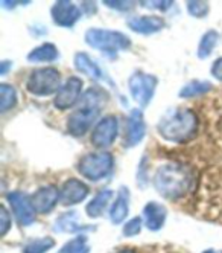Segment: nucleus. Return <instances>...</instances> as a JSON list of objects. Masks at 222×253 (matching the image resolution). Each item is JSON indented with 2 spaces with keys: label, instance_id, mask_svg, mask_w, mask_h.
I'll return each instance as SVG.
<instances>
[{
  "label": "nucleus",
  "instance_id": "20",
  "mask_svg": "<svg viewBox=\"0 0 222 253\" xmlns=\"http://www.w3.org/2000/svg\"><path fill=\"white\" fill-rule=\"evenodd\" d=\"M75 66L79 72H82V74H85L87 77L93 80H101L102 77L101 67L84 52H78L75 55Z\"/></svg>",
  "mask_w": 222,
  "mask_h": 253
},
{
  "label": "nucleus",
  "instance_id": "7",
  "mask_svg": "<svg viewBox=\"0 0 222 253\" xmlns=\"http://www.w3.org/2000/svg\"><path fill=\"white\" fill-rule=\"evenodd\" d=\"M157 83H158V80L154 75L145 74V72H136L128 81L129 93H131L133 99L140 107H146L154 98Z\"/></svg>",
  "mask_w": 222,
  "mask_h": 253
},
{
  "label": "nucleus",
  "instance_id": "27",
  "mask_svg": "<svg viewBox=\"0 0 222 253\" xmlns=\"http://www.w3.org/2000/svg\"><path fill=\"white\" fill-rule=\"evenodd\" d=\"M187 11L195 19H204L209 14V3L206 2H187Z\"/></svg>",
  "mask_w": 222,
  "mask_h": 253
},
{
  "label": "nucleus",
  "instance_id": "14",
  "mask_svg": "<svg viewBox=\"0 0 222 253\" xmlns=\"http://www.w3.org/2000/svg\"><path fill=\"white\" fill-rule=\"evenodd\" d=\"M58 200H60V191L53 185H47V186L40 188L31 197L32 208L35 212H38V213L50 212L55 206H57Z\"/></svg>",
  "mask_w": 222,
  "mask_h": 253
},
{
  "label": "nucleus",
  "instance_id": "24",
  "mask_svg": "<svg viewBox=\"0 0 222 253\" xmlns=\"http://www.w3.org/2000/svg\"><path fill=\"white\" fill-rule=\"evenodd\" d=\"M17 104V93L15 88L8 84L0 85V112L5 113L9 108H12Z\"/></svg>",
  "mask_w": 222,
  "mask_h": 253
},
{
  "label": "nucleus",
  "instance_id": "9",
  "mask_svg": "<svg viewBox=\"0 0 222 253\" xmlns=\"http://www.w3.org/2000/svg\"><path fill=\"white\" fill-rule=\"evenodd\" d=\"M81 90H82V81L78 77H70L64 85L60 88V92L55 96L53 105L58 110H67L73 107L81 99Z\"/></svg>",
  "mask_w": 222,
  "mask_h": 253
},
{
  "label": "nucleus",
  "instance_id": "22",
  "mask_svg": "<svg viewBox=\"0 0 222 253\" xmlns=\"http://www.w3.org/2000/svg\"><path fill=\"white\" fill-rule=\"evenodd\" d=\"M212 84L207 83V81H199V80H195V81H190L189 84L184 85L181 90H180V98H193V96H201L207 92L212 90Z\"/></svg>",
  "mask_w": 222,
  "mask_h": 253
},
{
  "label": "nucleus",
  "instance_id": "15",
  "mask_svg": "<svg viewBox=\"0 0 222 253\" xmlns=\"http://www.w3.org/2000/svg\"><path fill=\"white\" fill-rule=\"evenodd\" d=\"M128 28L142 35H151L164 28V22L160 17H136L128 20Z\"/></svg>",
  "mask_w": 222,
  "mask_h": 253
},
{
  "label": "nucleus",
  "instance_id": "18",
  "mask_svg": "<svg viewBox=\"0 0 222 253\" xmlns=\"http://www.w3.org/2000/svg\"><path fill=\"white\" fill-rule=\"evenodd\" d=\"M60 52L53 43H43L28 53L29 63H52L58 58Z\"/></svg>",
  "mask_w": 222,
  "mask_h": 253
},
{
  "label": "nucleus",
  "instance_id": "21",
  "mask_svg": "<svg viewBox=\"0 0 222 253\" xmlns=\"http://www.w3.org/2000/svg\"><path fill=\"white\" fill-rule=\"evenodd\" d=\"M219 42V34L213 29L207 31L204 35H202V39L199 42V46H198V58L204 60L207 58L210 53L213 52L215 46L218 44Z\"/></svg>",
  "mask_w": 222,
  "mask_h": 253
},
{
  "label": "nucleus",
  "instance_id": "29",
  "mask_svg": "<svg viewBox=\"0 0 222 253\" xmlns=\"http://www.w3.org/2000/svg\"><path fill=\"white\" fill-rule=\"evenodd\" d=\"M9 226H11V216L6 211L5 206L0 208V235L5 237L6 232L9 230Z\"/></svg>",
  "mask_w": 222,
  "mask_h": 253
},
{
  "label": "nucleus",
  "instance_id": "10",
  "mask_svg": "<svg viewBox=\"0 0 222 253\" xmlns=\"http://www.w3.org/2000/svg\"><path fill=\"white\" fill-rule=\"evenodd\" d=\"M8 203L15 215L17 221L22 226H29L34 223L35 220V211L32 208V203L28 198V195H25L23 192H9L8 194Z\"/></svg>",
  "mask_w": 222,
  "mask_h": 253
},
{
  "label": "nucleus",
  "instance_id": "32",
  "mask_svg": "<svg viewBox=\"0 0 222 253\" xmlns=\"http://www.w3.org/2000/svg\"><path fill=\"white\" fill-rule=\"evenodd\" d=\"M212 75H213L216 80L222 81V58H218V60L213 63V66H212Z\"/></svg>",
  "mask_w": 222,
  "mask_h": 253
},
{
  "label": "nucleus",
  "instance_id": "31",
  "mask_svg": "<svg viewBox=\"0 0 222 253\" xmlns=\"http://www.w3.org/2000/svg\"><path fill=\"white\" fill-rule=\"evenodd\" d=\"M142 5L143 6H148L149 9H160V11H168L172 5H174V2H142Z\"/></svg>",
  "mask_w": 222,
  "mask_h": 253
},
{
  "label": "nucleus",
  "instance_id": "19",
  "mask_svg": "<svg viewBox=\"0 0 222 253\" xmlns=\"http://www.w3.org/2000/svg\"><path fill=\"white\" fill-rule=\"evenodd\" d=\"M111 198H113V191L111 189H102L93 200H91L87 208H85V212L90 218H98V216L102 215V212L105 211V208L108 206V203L111 202Z\"/></svg>",
  "mask_w": 222,
  "mask_h": 253
},
{
  "label": "nucleus",
  "instance_id": "2",
  "mask_svg": "<svg viewBox=\"0 0 222 253\" xmlns=\"http://www.w3.org/2000/svg\"><path fill=\"white\" fill-rule=\"evenodd\" d=\"M107 101H108V95L102 88L98 87L88 88L81 96L78 108L69 116L67 121L69 133L75 137L84 136L91 128V125H93V122L102 112Z\"/></svg>",
  "mask_w": 222,
  "mask_h": 253
},
{
  "label": "nucleus",
  "instance_id": "30",
  "mask_svg": "<svg viewBox=\"0 0 222 253\" xmlns=\"http://www.w3.org/2000/svg\"><path fill=\"white\" fill-rule=\"evenodd\" d=\"M105 6L111 8V9H116V11H122V12H126L129 9L134 8V2H104Z\"/></svg>",
  "mask_w": 222,
  "mask_h": 253
},
{
  "label": "nucleus",
  "instance_id": "1",
  "mask_svg": "<svg viewBox=\"0 0 222 253\" xmlns=\"http://www.w3.org/2000/svg\"><path fill=\"white\" fill-rule=\"evenodd\" d=\"M193 172L183 164H164L154 175L155 189L166 200H178L186 195L193 186Z\"/></svg>",
  "mask_w": 222,
  "mask_h": 253
},
{
  "label": "nucleus",
  "instance_id": "8",
  "mask_svg": "<svg viewBox=\"0 0 222 253\" xmlns=\"http://www.w3.org/2000/svg\"><path fill=\"white\" fill-rule=\"evenodd\" d=\"M119 133V122L116 116H105L95 126L91 134V143L98 148H108L113 145Z\"/></svg>",
  "mask_w": 222,
  "mask_h": 253
},
{
  "label": "nucleus",
  "instance_id": "4",
  "mask_svg": "<svg viewBox=\"0 0 222 253\" xmlns=\"http://www.w3.org/2000/svg\"><path fill=\"white\" fill-rule=\"evenodd\" d=\"M84 39L88 46L101 52L110 53V55H116L117 52L126 50L131 46V40L125 34L117 31H108V29L91 28L85 32Z\"/></svg>",
  "mask_w": 222,
  "mask_h": 253
},
{
  "label": "nucleus",
  "instance_id": "35",
  "mask_svg": "<svg viewBox=\"0 0 222 253\" xmlns=\"http://www.w3.org/2000/svg\"><path fill=\"white\" fill-rule=\"evenodd\" d=\"M204 253H216V252H215V250H212V249H209V250H206Z\"/></svg>",
  "mask_w": 222,
  "mask_h": 253
},
{
  "label": "nucleus",
  "instance_id": "23",
  "mask_svg": "<svg viewBox=\"0 0 222 253\" xmlns=\"http://www.w3.org/2000/svg\"><path fill=\"white\" fill-rule=\"evenodd\" d=\"M81 229L82 227L78 223L76 213H72V212L61 215L57 220V223H55V230L57 232H78Z\"/></svg>",
  "mask_w": 222,
  "mask_h": 253
},
{
  "label": "nucleus",
  "instance_id": "6",
  "mask_svg": "<svg viewBox=\"0 0 222 253\" xmlns=\"http://www.w3.org/2000/svg\"><path fill=\"white\" fill-rule=\"evenodd\" d=\"M114 160L110 153H93L84 156L79 160L78 171L82 177L91 180V182H98V180L105 178L111 172Z\"/></svg>",
  "mask_w": 222,
  "mask_h": 253
},
{
  "label": "nucleus",
  "instance_id": "16",
  "mask_svg": "<svg viewBox=\"0 0 222 253\" xmlns=\"http://www.w3.org/2000/svg\"><path fill=\"white\" fill-rule=\"evenodd\" d=\"M143 220L149 230H160L166 221V209L164 206L149 202L143 208Z\"/></svg>",
  "mask_w": 222,
  "mask_h": 253
},
{
  "label": "nucleus",
  "instance_id": "11",
  "mask_svg": "<svg viewBox=\"0 0 222 253\" xmlns=\"http://www.w3.org/2000/svg\"><path fill=\"white\" fill-rule=\"evenodd\" d=\"M50 14L55 25H58L61 28H72L79 20L81 9L75 3L67 2V0H61V2H57L52 6Z\"/></svg>",
  "mask_w": 222,
  "mask_h": 253
},
{
  "label": "nucleus",
  "instance_id": "13",
  "mask_svg": "<svg viewBox=\"0 0 222 253\" xmlns=\"http://www.w3.org/2000/svg\"><path fill=\"white\" fill-rule=\"evenodd\" d=\"M88 195V186L78 178H69L60 191V202L64 206L78 205Z\"/></svg>",
  "mask_w": 222,
  "mask_h": 253
},
{
  "label": "nucleus",
  "instance_id": "28",
  "mask_svg": "<svg viewBox=\"0 0 222 253\" xmlns=\"http://www.w3.org/2000/svg\"><path fill=\"white\" fill-rule=\"evenodd\" d=\"M142 230V220L139 218V216H136V218L129 220L125 227H123V235L125 237H134V235H139Z\"/></svg>",
  "mask_w": 222,
  "mask_h": 253
},
{
  "label": "nucleus",
  "instance_id": "17",
  "mask_svg": "<svg viewBox=\"0 0 222 253\" xmlns=\"http://www.w3.org/2000/svg\"><path fill=\"white\" fill-rule=\"evenodd\" d=\"M129 192L126 188H122L119 191V195L116 198V202L113 203L110 209V220L114 224H120L128 215V209H129Z\"/></svg>",
  "mask_w": 222,
  "mask_h": 253
},
{
  "label": "nucleus",
  "instance_id": "12",
  "mask_svg": "<svg viewBox=\"0 0 222 253\" xmlns=\"http://www.w3.org/2000/svg\"><path fill=\"white\" fill-rule=\"evenodd\" d=\"M146 134V124L143 119V113L139 108L131 110L126 119V131H125V147L133 148L143 140Z\"/></svg>",
  "mask_w": 222,
  "mask_h": 253
},
{
  "label": "nucleus",
  "instance_id": "33",
  "mask_svg": "<svg viewBox=\"0 0 222 253\" xmlns=\"http://www.w3.org/2000/svg\"><path fill=\"white\" fill-rule=\"evenodd\" d=\"M12 66L11 61H3L2 66H0V75H6V72H8V67Z\"/></svg>",
  "mask_w": 222,
  "mask_h": 253
},
{
  "label": "nucleus",
  "instance_id": "3",
  "mask_svg": "<svg viewBox=\"0 0 222 253\" xmlns=\"http://www.w3.org/2000/svg\"><path fill=\"white\" fill-rule=\"evenodd\" d=\"M157 130L164 140L184 143L195 137L198 130V118L189 108H172L161 116Z\"/></svg>",
  "mask_w": 222,
  "mask_h": 253
},
{
  "label": "nucleus",
  "instance_id": "5",
  "mask_svg": "<svg viewBox=\"0 0 222 253\" xmlns=\"http://www.w3.org/2000/svg\"><path fill=\"white\" fill-rule=\"evenodd\" d=\"M28 92L35 96H50L61 88V74L53 67L35 69L26 81Z\"/></svg>",
  "mask_w": 222,
  "mask_h": 253
},
{
  "label": "nucleus",
  "instance_id": "34",
  "mask_svg": "<svg viewBox=\"0 0 222 253\" xmlns=\"http://www.w3.org/2000/svg\"><path fill=\"white\" fill-rule=\"evenodd\" d=\"M116 253H136V252L131 250V249H125V250H119V252H116Z\"/></svg>",
  "mask_w": 222,
  "mask_h": 253
},
{
  "label": "nucleus",
  "instance_id": "26",
  "mask_svg": "<svg viewBox=\"0 0 222 253\" xmlns=\"http://www.w3.org/2000/svg\"><path fill=\"white\" fill-rule=\"evenodd\" d=\"M60 253H88V244L85 237H76L75 240L69 241Z\"/></svg>",
  "mask_w": 222,
  "mask_h": 253
},
{
  "label": "nucleus",
  "instance_id": "25",
  "mask_svg": "<svg viewBox=\"0 0 222 253\" xmlns=\"http://www.w3.org/2000/svg\"><path fill=\"white\" fill-rule=\"evenodd\" d=\"M55 246V241L52 238H40L31 241L25 249L23 253H46Z\"/></svg>",
  "mask_w": 222,
  "mask_h": 253
}]
</instances>
